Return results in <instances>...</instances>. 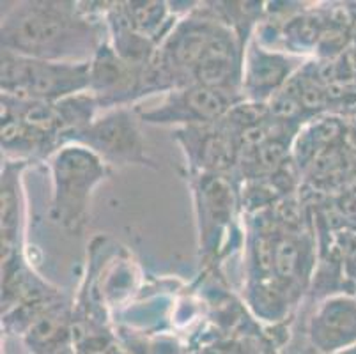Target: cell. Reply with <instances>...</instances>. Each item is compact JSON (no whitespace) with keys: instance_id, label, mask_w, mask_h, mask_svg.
<instances>
[{"instance_id":"6da1fadb","label":"cell","mask_w":356,"mask_h":354,"mask_svg":"<svg viewBox=\"0 0 356 354\" xmlns=\"http://www.w3.org/2000/svg\"><path fill=\"white\" fill-rule=\"evenodd\" d=\"M79 2L27 0L2 15V50L55 63H89L105 43V9Z\"/></svg>"},{"instance_id":"7a4b0ae2","label":"cell","mask_w":356,"mask_h":354,"mask_svg":"<svg viewBox=\"0 0 356 354\" xmlns=\"http://www.w3.org/2000/svg\"><path fill=\"white\" fill-rule=\"evenodd\" d=\"M51 220L67 234L79 236L89 220L90 200L96 188L110 175L92 151L80 144H67L50 156Z\"/></svg>"},{"instance_id":"3957f363","label":"cell","mask_w":356,"mask_h":354,"mask_svg":"<svg viewBox=\"0 0 356 354\" xmlns=\"http://www.w3.org/2000/svg\"><path fill=\"white\" fill-rule=\"evenodd\" d=\"M0 64V87L8 96L54 103L89 92L90 61L55 63L2 50Z\"/></svg>"},{"instance_id":"277c9868","label":"cell","mask_w":356,"mask_h":354,"mask_svg":"<svg viewBox=\"0 0 356 354\" xmlns=\"http://www.w3.org/2000/svg\"><path fill=\"white\" fill-rule=\"evenodd\" d=\"M190 188L195 202L199 253L204 261L213 262L234 234L236 211L239 202V184L232 175L193 174Z\"/></svg>"},{"instance_id":"5b68a950","label":"cell","mask_w":356,"mask_h":354,"mask_svg":"<svg viewBox=\"0 0 356 354\" xmlns=\"http://www.w3.org/2000/svg\"><path fill=\"white\" fill-rule=\"evenodd\" d=\"M140 122L138 110L131 106L103 110L89 128L74 138L73 144H80L95 152L108 168L131 165L158 168L147 154Z\"/></svg>"},{"instance_id":"8992f818","label":"cell","mask_w":356,"mask_h":354,"mask_svg":"<svg viewBox=\"0 0 356 354\" xmlns=\"http://www.w3.org/2000/svg\"><path fill=\"white\" fill-rule=\"evenodd\" d=\"M241 102H245L243 94L190 83L165 94L163 102L154 108L137 110L145 124L177 126L179 129L222 121Z\"/></svg>"},{"instance_id":"52a82bcc","label":"cell","mask_w":356,"mask_h":354,"mask_svg":"<svg viewBox=\"0 0 356 354\" xmlns=\"http://www.w3.org/2000/svg\"><path fill=\"white\" fill-rule=\"evenodd\" d=\"M305 64V57L264 47L254 35L243 61L241 94L245 102L268 105Z\"/></svg>"},{"instance_id":"ba28073f","label":"cell","mask_w":356,"mask_h":354,"mask_svg":"<svg viewBox=\"0 0 356 354\" xmlns=\"http://www.w3.org/2000/svg\"><path fill=\"white\" fill-rule=\"evenodd\" d=\"M174 140L183 149L188 175L220 174L234 177L239 151L236 136L223 119L213 124L176 129Z\"/></svg>"},{"instance_id":"9c48e42d","label":"cell","mask_w":356,"mask_h":354,"mask_svg":"<svg viewBox=\"0 0 356 354\" xmlns=\"http://www.w3.org/2000/svg\"><path fill=\"white\" fill-rule=\"evenodd\" d=\"M144 70L119 57L106 39L90 58L89 92L102 110L131 106L138 102Z\"/></svg>"},{"instance_id":"30bf717a","label":"cell","mask_w":356,"mask_h":354,"mask_svg":"<svg viewBox=\"0 0 356 354\" xmlns=\"http://www.w3.org/2000/svg\"><path fill=\"white\" fill-rule=\"evenodd\" d=\"M309 344L317 354H335L356 344V296L335 292L323 298L307 324Z\"/></svg>"},{"instance_id":"8fae6325","label":"cell","mask_w":356,"mask_h":354,"mask_svg":"<svg viewBox=\"0 0 356 354\" xmlns=\"http://www.w3.org/2000/svg\"><path fill=\"white\" fill-rule=\"evenodd\" d=\"M29 161L8 160L2 161V266L24 261V225H25V199L24 175Z\"/></svg>"},{"instance_id":"7c38bea8","label":"cell","mask_w":356,"mask_h":354,"mask_svg":"<svg viewBox=\"0 0 356 354\" xmlns=\"http://www.w3.org/2000/svg\"><path fill=\"white\" fill-rule=\"evenodd\" d=\"M316 243L309 232H286L278 229L273 250L275 278L302 296L316 266Z\"/></svg>"},{"instance_id":"4fadbf2b","label":"cell","mask_w":356,"mask_h":354,"mask_svg":"<svg viewBox=\"0 0 356 354\" xmlns=\"http://www.w3.org/2000/svg\"><path fill=\"white\" fill-rule=\"evenodd\" d=\"M300 300L284 282L278 278L248 282L247 284V303L254 312V316L264 323H280L289 314L291 305Z\"/></svg>"},{"instance_id":"5bb4252c","label":"cell","mask_w":356,"mask_h":354,"mask_svg":"<svg viewBox=\"0 0 356 354\" xmlns=\"http://www.w3.org/2000/svg\"><path fill=\"white\" fill-rule=\"evenodd\" d=\"M167 2H122L129 25L160 47L183 16H177Z\"/></svg>"},{"instance_id":"9a60e30c","label":"cell","mask_w":356,"mask_h":354,"mask_svg":"<svg viewBox=\"0 0 356 354\" xmlns=\"http://www.w3.org/2000/svg\"><path fill=\"white\" fill-rule=\"evenodd\" d=\"M268 344L250 335L231 337L209 344L200 351V354H266Z\"/></svg>"},{"instance_id":"2e32d148","label":"cell","mask_w":356,"mask_h":354,"mask_svg":"<svg viewBox=\"0 0 356 354\" xmlns=\"http://www.w3.org/2000/svg\"><path fill=\"white\" fill-rule=\"evenodd\" d=\"M333 211L348 229L356 230V186L346 188L333 197Z\"/></svg>"},{"instance_id":"e0dca14e","label":"cell","mask_w":356,"mask_h":354,"mask_svg":"<svg viewBox=\"0 0 356 354\" xmlns=\"http://www.w3.org/2000/svg\"><path fill=\"white\" fill-rule=\"evenodd\" d=\"M335 354H356V344H355V346L348 347V349L341 351V353H335Z\"/></svg>"},{"instance_id":"ac0fdd59","label":"cell","mask_w":356,"mask_h":354,"mask_svg":"<svg viewBox=\"0 0 356 354\" xmlns=\"http://www.w3.org/2000/svg\"><path fill=\"white\" fill-rule=\"evenodd\" d=\"M266 354H278V353H277V349H275V347L271 346V344H268V347H266Z\"/></svg>"}]
</instances>
